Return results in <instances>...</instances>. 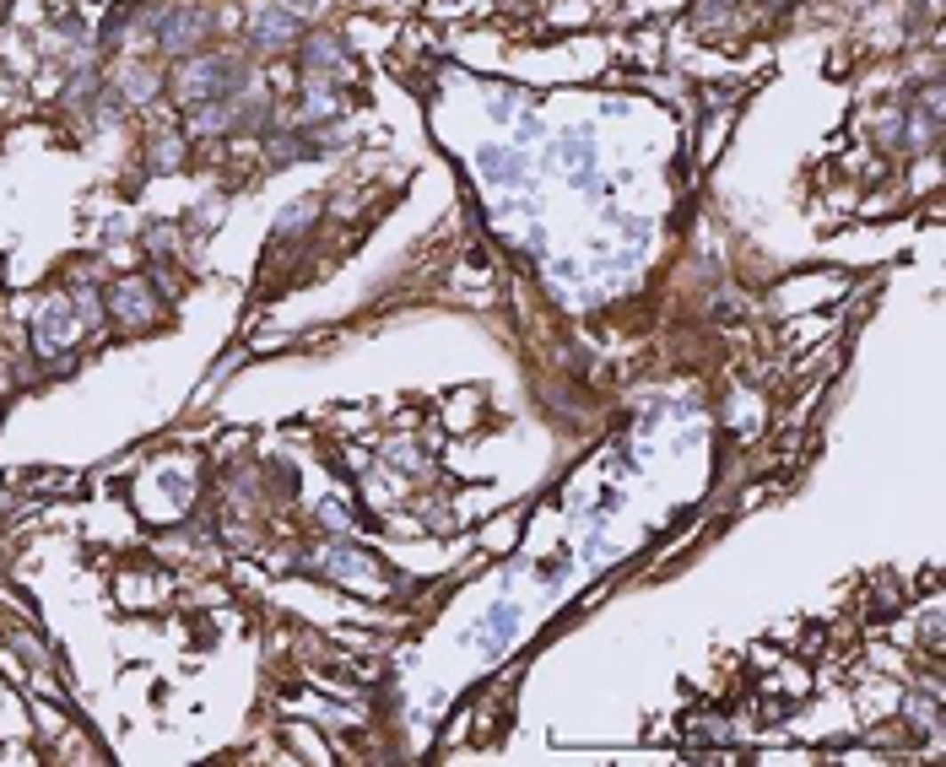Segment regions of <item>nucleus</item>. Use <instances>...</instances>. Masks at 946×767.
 I'll return each instance as SVG.
<instances>
[{"mask_svg": "<svg viewBox=\"0 0 946 767\" xmlns=\"http://www.w3.org/2000/svg\"><path fill=\"white\" fill-rule=\"evenodd\" d=\"M254 38H260L265 49H282V44H293V38H298V22H293V17H282V12H265V17L254 22Z\"/></svg>", "mask_w": 946, "mask_h": 767, "instance_id": "obj_1", "label": "nucleus"}, {"mask_svg": "<svg viewBox=\"0 0 946 767\" xmlns=\"http://www.w3.org/2000/svg\"><path fill=\"white\" fill-rule=\"evenodd\" d=\"M482 168H493L487 179H498V184H530L525 157H514V152H482Z\"/></svg>", "mask_w": 946, "mask_h": 767, "instance_id": "obj_2", "label": "nucleus"}, {"mask_svg": "<svg viewBox=\"0 0 946 767\" xmlns=\"http://www.w3.org/2000/svg\"><path fill=\"white\" fill-rule=\"evenodd\" d=\"M114 314L141 324V319H147V292H141V287H119V292H114Z\"/></svg>", "mask_w": 946, "mask_h": 767, "instance_id": "obj_3", "label": "nucleus"}, {"mask_svg": "<svg viewBox=\"0 0 946 767\" xmlns=\"http://www.w3.org/2000/svg\"><path fill=\"white\" fill-rule=\"evenodd\" d=\"M200 33H206V17L195 12V17H184L179 28H168V49H189V38H200Z\"/></svg>", "mask_w": 946, "mask_h": 767, "instance_id": "obj_4", "label": "nucleus"}, {"mask_svg": "<svg viewBox=\"0 0 946 767\" xmlns=\"http://www.w3.org/2000/svg\"><path fill=\"white\" fill-rule=\"evenodd\" d=\"M335 60H341L335 38H314V49H309V65H335Z\"/></svg>", "mask_w": 946, "mask_h": 767, "instance_id": "obj_5", "label": "nucleus"}, {"mask_svg": "<svg viewBox=\"0 0 946 767\" xmlns=\"http://www.w3.org/2000/svg\"><path fill=\"white\" fill-rule=\"evenodd\" d=\"M287 6H293V12H303V17H309V12H319V0H287Z\"/></svg>", "mask_w": 946, "mask_h": 767, "instance_id": "obj_6", "label": "nucleus"}]
</instances>
